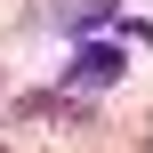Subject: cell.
Masks as SVG:
<instances>
[{
  "mask_svg": "<svg viewBox=\"0 0 153 153\" xmlns=\"http://www.w3.org/2000/svg\"><path fill=\"white\" fill-rule=\"evenodd\" d=\"M0 153H8V145H0Z\"/></svg>",
  "mask_w": 153,
  "mask_h": 153,
  "instance_id": "cell-2",
  "label": "cell"
},
{
  "mask_svg": "<svg viewBox=\"0 0 153 153\" xmlns=\"http://www.w3.org/2000/svg\"><path fill=\"white\" fill-rule=\"evenodd\" d=\"M121 73H129V56L105 48V40H89V48L73 56V81H81V89H105V81H121Z\"/></svg>",
  "mask_w": 153,
  "mask_h": 153,
  "instance_id": "cell-1",
  "label": "cell"
}]
</instances>
